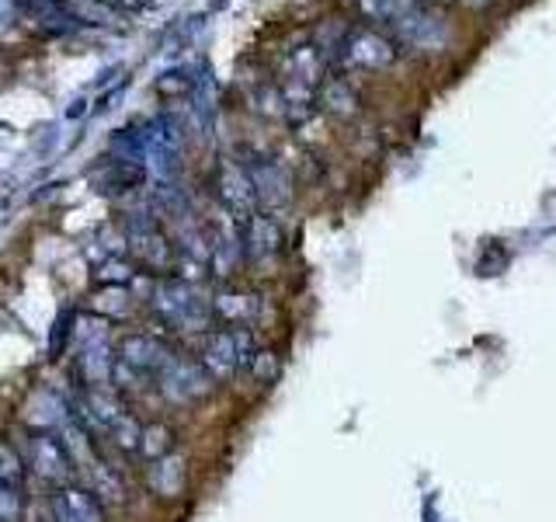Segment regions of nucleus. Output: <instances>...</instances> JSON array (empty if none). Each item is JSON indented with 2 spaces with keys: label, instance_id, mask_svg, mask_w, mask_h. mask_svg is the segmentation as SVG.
I'll use <instances>...</instances> for the list:
<instances>
[{
  "label": "nucleus",
  "instance_id": "f257e3e1",
  "mask_svg": "<svg viewBox=\"0 0 556 522\" xmlns=\"http://www.w3.org/2000/svg\"><path fill=\"white\" fill-rule=\"evenodd\" d=\"M153 307L170 327L188 331V335H202L213 318V303L191 283H161L153 289Z\"/></svg>",
  "mask_w": 556,
  "mask_h": 522
},
{
  "label": "nucleus",
  "instance_id": "f03ea898",
  "mask_svg": "<svg viewBox=\"0 0 556 522\" xmlns=\"http://www.w3.org/2000/svg\"><path fill=\"white\" fill-rule=\"evenodd\" d=\"M170 348L153 335H129L118 345V362L112 383L118 387H143L147 376H161V370L170 362Z\"/></svg>",
  "mask_w": 556,
  "mask_h": 522
},
{
  "label": "nucleus",
  "instance_id": "7ed1b4c3",
  "mask_svg": "<svg viewBox=\"0 0 556 522\" xmlns=\"http://www.w3.org/2000/svg\"><path fill=\"white\" fill-rule=\"evenodd\" d=\"M254 338L248 327L240 331H208L202 338V352L199 362L205 365V373L213 380H233L240 365H251L254 359Z\"/></svg>",
  "mask_w": 556,
  "mask_h": 522
},
{
  "label": "nucleus",
  "instance_id": "20e7f679",
  "mask_svg": "<svg viewBox=\"0 0 556 522\" xmlns=\"http://www.w3.org/2000/svg\"><path fill=\"white\" fill-rule=\"evenodd\" d=\"M390 28L396 32L400 42H407L414 49H425V52H434V49H442L448 42L445 22L434 11L417 4V0H404V4H400Z\"/></svg>",
  "mask_w": 556,
  "mask_h": 522
},
{
  "label": "nucleus",
  "instance_id": "39448f33",
  "mask_svg": "<svg viewBox=\"0 0 556 522\" xmlns=\"http://www.w3.org/2000/svg\"><path fill=\"white\" fill-rule=\"evenodd\" d=\"M213 376L205 373L202 362L191 359H178L170 356V362L161 370V390L174 405H191V400H202L208 390H213Z\"/></svg>",
  "mask_w": 556,
  "mask_h": 522
},
{
  "label": "nucleus",
  "instance_id": "423d86ee",
  "mask_svg": "<svg viewBox=\"0 0 556 522\" xmlns=\"http://www.w3.org/2000/svg\"><path fill=\"white\" fill-rule=\"evenodd\" d=\"M28 467L35 470V477L63 484L70 477V470H74V460H70L60 435L39 432V435H31V443H28Z\"/></svg>",
  "mask_w": 556,
  "mask_h": 522
},
{
  "label": "nucleus",
  "instance_id": "0eeeda50",
  "mask_svg": "<svg viewBox=\"0 0 556 522\" xmlns=\"http://www.w3.org/2000/svg\"><path fill=\"white\" fill-rule=\"evenodd\" d=\"M129 244H132L136 258L143 261L147 269H153V272H167L174 265L170 240L164 237V231L150 216H139V220L129 223Z\"/></svg>",
  "mask_w": 556,
  "mask_h": 522
},
{
  "label": "nucleus",
  "instance_id": "6e6552de",
  "mask_svg": "<svg viewBox=\"0 0 556 522\" xmlns=\"http://www.w3.org/2000/svg\"><path fill=\"white\" fill-rule=\"evenodd\" d=\"M251 182L257 191V202L265 209H271V213L275 209H286L292 202V178L278 161H257L251 167Z\"/></svg>",
  "mask_w": 556,
  "mask_h": 522
},
{
  "label": "nucleus",
  "instance_id": "1a4fd4ad",
  "mask_svg": "<svg viewBox=\"0 0 556 522\" xmlns=\"http://www.w3.org/2000/svg\"><path fill=\"white\" fill-rule=\"evenodd\" d=\"M219 191H223V202L230 206V213L237 216H254L257 209V191L251 182V171H243L237 164H223L219 171Z\"/></svg>",
  "mask_w": 556,
  "mask_h": 522
},
{
  "label": "nucleus",
  "instance_id": "9d476101",
  "mask_svg": "<svg viewBox=\"0 0 556 522\" xmlns=\"http://www.w3.org/2000/svg\"><path fill=\"white\" fill-rule=\"evenodd\" d=\"M52 515L56 522H104V505L87 487H63L52 501Z\"/></svg>",
  "mask_w": 556,
  "mask_h": 522
},
{
  "label": "nucleus",
  "instance_id": "9b49d317",
  "mask_svg": "<svg viewBox=\"0 0 556 522\" xmlns=\"http://www.w3.org/2000/svg\"><path fill=\"white\" fill-rule=\"evenodd\" d=\"M344 49H348V60H352L355 66H365V70L390 66L396 60V46L379 32H358L348 39Z\"/></svg>",
  "mask_w": 556,
  "mask_h": 522
},
{
  "label": "nucleus",
  "instance_id": "f8f14e48",
  "mask_svg": "<svg viewBox=\"0 0 556 522\" xmlns=\"http://www.w3.org/2000/svg\"><path fill=\"white\" fill-rule=\"evenodd\" d=\"M282 223H278L275 216L268 213H254L248 220V251L254 261H271L278 258V251H282Z\"/></svg>",
  "mask_w": 556,
  "mask_h": 522
},
{
  "label": "nucleus",
  "instance_id": "ddd939ff",
  "mask_svg": "<svg viewBox=\"0 0 556 522\" xmlns=\"http://www.w3.org/2000/svg\"><path fill=\"white\" fill-rule=\"evenodd\" d=\"M80 414L91 418L98 428H115L122 418H126V408H122V397L112 387H87Z\"/></svg>",
  "mask_w": 556,
  "mask_h": 522
},
{
  "label": "nucleus",
  "instance_id": "4468645a",
  "mask_svg": "<svg viewBox=\"0 0 556 522\" xmlns=\"http://www.w3.org/2000/svg\"><path fill=\"white\" fill-rule=\"evenodd\" d=\"M185 484H188V463H185L181 452H167V457L153 460V467H150V487H153V495L178 498L185 492Z\"/></svg>",
  "mask_w": 556,
  "mask_h": 522
},
{
  "label": "nucleus",
  "instance_id": "2eb2a0df",
  "mask_svg": "<svg viewBox=\"0 0 556 522\" xmlns=\"http://www.w3.org/2000/svg\"><path fill=\"white\" fill-rule=\"evenodd\" d=\"M115 352L112 341H98L91 348H80V373L87 380V387H109L115 376Z\"/></svg>",
  "mask_w": 556,
  "mask_h": 522
},
{
  "label": "nucleus",
  "instance_id": "dca6fc26",
  "mask_svg": "<svg viewBox=\"0 0 556 522\" xmlns=\"http://www.w3.org/2000/svg\"><path fill=\"white\" fill-rule=\"evenodd\" d=\"M213 313L230 324H254L261 313V296L251 293H219L213 296Z\"/></svg>",
  "mask_w": 556,
  "mask_h": 522
},
{
  "label": "nucleus",
  "instance_id": "f3484780",
  "mask_svg": "<svg viewBox=\"0 0 556 522\" xmlns=\"http://www.w3.org/2000/svg\"><path fill=\"white\" fill-rule=\"evenodd\" d=\"M286 66H289V84L309 87V91L320 84L324 60H320V49H317V46H303V49H295L292 57L286 60Z\"/></svg>",
  "mask_w": 556,
  "mask_h": 522
},
{
  "label": "nucleus",
  "instance_id": "a211bd4d",
  "mask_svg": "<svg viewBox=\"0 0 556 522\" xmlns=\"http://www.w3.org/2000/svg\"><path fill=\"white\" fill-rule=\"evenodd\" d=\"M60 439H63V446H66L70 460H74V463H80V467H87V470H91V467L98 463V452H94L91 435H87V428L77 422L74 414H70L66 422L60 425Z\"/></svg>",
  "mask_w": 556,
  "mask_h": 522
},
{
  "label": "nucleus",
  "instance_id": "6ab92c4d",
  "mask_svg": "<svg viewBox=\"0 0 556 522\" xmlns=\"http://www.w3.org/2000/svg\"><path fill=\"white\" fill-rule=\"evenodd\" d=\"M320 104L338 119H352L358 112V95L348 80H327L320 91Z\"/></svg>",
  "mask_w": 556,
  "mask_h": 522
},
{
  "label": "nucleus",
  "instance_id": "aec40b11",
  "mask_svg": "<svg viewBox=\"0 0 556 522\" xmlns=\"http://www.w3.org/2000/svg\"><path fill=\"white\" fill-rule=\"evenodd\" d=\"M170 449H174V432L164 422L143 425V435H139V457H147L153 463V460L167 457Z\"/></svg>",
  "mask_w": 556,
  "mask_h": 522
},
{
  "label": "nucleus",
  "instance_id": "412c9836",
  "mask_svg": "<svg viewBox=\"0 0 556 522\" xmlns=\"http://www.w3.org/2000/svg\"><path fill=\"white\" fill-rule=\"evenodd\" d=\"M0 487L4 492H22L25 487V460L8 443H0Z\"/></svg>",
  "mask_w": 556,
  "mask_h": 522
},
{
  "label": "nucleus",
  "instance_id": "4be33fe9",
  "mask_svg": "<svg viewBox=\"0 0 556 522\" xmlns=\"http://www.w3.org/2000/svg\"><path fill=\"white\" fill-rule=\"evenodd\" d=\"M91 484H94L91 492H94L101 501H112V505H122V501H126V487H122V481H118L101 460L91 467Z\"/></svg>",
  "mask_w": 556,
  "mask_h": 522
},
{
  "label": "nucleus",
  "instance_id": "5701e85b",
  "mask_svg": "<svg viewBox=\"0 0 556 522\" xmlns=\"http://www.w3.org/2000/svg\"><path fill=\"white\" fill-rule=\"evenodd\" d=\"M94 310L101 313L104 321H109V318H126V313L132 310V300H129V293L122 289V286H112V289H101L94 296Z\"/></svg>",
  "mask_w": 556,
  "mask_h": 522
},
{
  "label": "nucleus",
  "instance_id": "b1692460",
  "mask_svg": "<svg viewBox=\"0 0 556 522\" xmlns=\"http://www.w3.org/2000/svg\"><path fill=\"white\" fill-rule=\"evenodd\" d=\"M139 435H143V428H139V422L132 414H126L122 422L112 428V439H115V446H122V449H132V452H139Z\"/></svg>",
  "mask_w": 556,
  "mask_h": 522
},
{
  "label": "nucleus",
  "instance_id": "393cba45",
  "mask_svg": "<svg viewBox=\"0 0 556 522\" xmlns=\"http://www.w3.org/2000/svg\"><path fill=\"white\" fill-rule=\"evenodd\" d=\"M251 373L257 383H271L278 376V356L268 352V348H257L254 359H251Z\"/></svg>",
  "mask_w": 556,
  "mask_h": 522
},
{
  "label": "nucleus",
  "instance_id": "a878e982",
  "mask_svg": "<svg viewBox=\"0 0 556 522\" xmlns=\"http://www.w3.org/2000/svg\"><path fill=\"white\" fill-rule=\"evenodd\" d=\"M400 4H404V0H362V11L369 14L372 22L390 25V22H393V14L400 11Z\"/></svg>",
  "mask_w": 556,
  "mask_h": 522
},
{
  "label": "nucleus",
  "instance_id": "bb28decb",
  "mask_svg": "<svg viewBox=\"0 0 556 522\" xmlns=\"http://www.w3.org/2000/svg\"><path fill=\"white\" fill-rule=\"evenodd\" d=\"M22 512H25L22 492H4L0 487V522H22Z\"/></svg>",
  "mask_w": 556,
  "mask_h": 522
},
{
  "label": "nucleus",
  "instance_id": "cd10ccee",
  "mask_svg": "<svg viewBox=\"0 0 556 522\" xmlns=\"http://www.w3.org/2000/svg\"><path fill=\"white\" fill-rule=\"evenodd\" d=\"M463 4H469V8H483V4H494V0H463Z\"/></svg>",
  "mask_w": 556,
  "mask_h": 522
}]
</instances>
